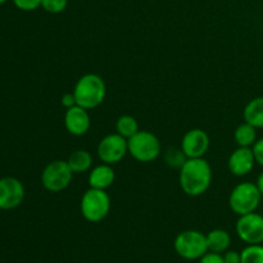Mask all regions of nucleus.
I'll list each match as a JSON object with an SVG mask.
<instances>
[{"label": "nucleus", "mask_w": 263, "mask_h": 263, "mask_svg": "<svg viewBox=\"0 0 263 263\" xmlns=\"http://www.w3.org/2000/svg\"><path fill=\"white\" fill-rule=\"evenodd\" d=\"M262 215H263V212H262Z\"/></svg>", "instance_id": "c756f323"}, {"label": "nucleus", "mask_w": 263, "mask_h": 263, "mask_svg": "<svg viewBox=\"0 0 263 263\" xmlns=\"http://www.w3.org/2000/svg\"><path fill=\"white\" fill-rule=\"evenodd\" d=\"M91 126V118H90L89 110L80 105L66 109L64 113V127L68 134L73 136H84L87 134Z\"/></svg>", "instance_id": "ddd939ff"}, {"label": "nucleus", "mask_w": 263, "mask_h": 263, "mask_svg": "<svg viewBox=\"0 0 263 263\" xmlns=\"http://www.w3.org/2000/svg\"><path fill=\"white\" fill-rule=\"evenodd\" d=\"M61 104H62V107L66 108V109H69V108L77 105L76 98H74L73 92H66V94L62 95Z\"/></svg>", "instance_id": "a878e982"}, {"label": "nucleus", "mask_w": 263, "mask_h": 263, "mask_svg": "<svg viewBox=\"0 0 263 263\" xmlns=\"http://www.w3.org/2000/svg\"><path fill=\"white\" fill-rule=\"evenodd\" d=\"M186 156L181 148H168L164 152V163L174 170H180L182 164L186 162Z\"/></svg>", "instance_id": "aec40b11"}, {"label": "nucleus", "mask_w": 263, "mask_h": 263, "mask_svg": "<svg viewBox=\"0 0 263 263\" xmlns=\"http://www.w3.org/2000/svg\"><path fill=\"white\" fill-rule=\"evenodd\" d=\"M256 185H257V187H258V190H259V193H261V195L263 197V171L258 175V177H257Z\"/></svg>", "instance_id": "cd10ccee"}, {"label": "nucleus", "mask_w": 263, "mask_h": 263, "mask_svg": "<svg viewBox=\"0 0 263 263\" xmlns=\"http://www.w3.org/2000/svg\"><path fill=\"white\" fill-rule=\"evenodd\" d=\"M253 149L246 146H238L228 159V168L231 175L236 177H244L253 171L256 166Z\"/></svg>", "instance_id": "f8f14e48"}, {"label": "nucleus", "mask_w": 263, "mask_h": 263, "mask_svg": "<svg viewBox=\"0 0 263 263\" xmlns=\"http://www.w3.org/2000/svg\"><path fill=\"white\" fill-rule=\"evenodd\" d=\"M223 256V261L225 263H240L241 262V256H240V252H236V251H228L225 253H222Z\"/></svg>", "instance_id": "bb28decb"}, {"label": "nucleus", "mask_w": 263, "mask_h": 263, "mask_svg": "<svg viewBox=\"0 0 263 263\" xmlns=\"http://www.w3.org/2000/svg\"><path fill=\"white\" fill-rule=\"evenodd\" d=\"M68 0H41V8L50 14H59L64 12Z\"/></svg>", "instance_id": "4be33fe9"}, {"label": "nucleus", "mask_w": 263, "mask_h": 263, "mask_svg": "<svg viewBox=\"0 0 263 263\" xmlns=\"http://www.w3.org/2000/svg\"><path fill=\"white\" fill-rule=\"evenodd\" d=\"M92 156L86 149H77L69 154L67 163L74 175L89 172L92 167Z\"/></svg>", "instance_id": "f3484780"}, {"label": "nucleus", "mask_w": 263, "mask_h": 263, "mask_svg": "<svg viewBox=\"0 0 263 263\" xmlns=\"http://www.w3.org/2000/svg\"><path fill=\"white\" fill-rule=\"evenodd\" d=\"M73 172L67 161L57 159L46 164L41 172V185L49 193H61L71 185Z\"/></svg>", "instance_id": "0eeeda50"}, {"label": "nucleus", "mask_w": 263, "mask_h": 263, "mask_svg": "<svg viewBox=\"0 0 263 263\" xmlns=\"http://www.w3.org/2000/svg\"><path fill=\"white\" fill-rule=\"evenodd\" d=\"M234 140L238 146L252 148L258 138H257V128L249 123L243 122L234 131Z\"/></svg>", "instance_id": "a211bd4d"}, {"label": "nucleus", "mask_w": 263, "mask_h": 263, "mask_svg": "<svg viewBox=\"0 0 263 263\" xmlns=\"http://www.w3.org/2000/svg\"><path fill=\"white\" fill-rule=\"evenodd\" d=\"M15 8L23 12H32L41 7V0H12Z\"/></svg>", "instance_id": "5701e85b"}, {"label": "nucleus", "mask_w": 263, "mask_h": 263, "mask_svg": "<svg viewBox=\"0 0 263 263\" xmlns=\"http://www.w3.org/2000/svg\"><path fill=\"white\" fill-rule=\"evenodd\" d=\"M174 249L177 256L186 261L200 259L208 252L207 236L202 231L184 230L175 238Z\"/></svg>", "instance_id": "423d86ee"}, {"label": "nucleus", "mask_w": 263, "mask_h": 263, "mask_svg": "<svg viewBox=\"0 0 263 263\" xmlns=\"http://www.w3.org/2000/svg\"><path fill=\"white\" fill-rule=\"evenodd\" d=\"M25 195L26 190L22 181L15 177L0 179V210L10 211L20 207Z\"/></svg>", "instance_id": "9d476101"}, {"label": "nucleus", "mask_w": 263, "mask_h": 263, "mask_svg": "<svg viewBox=\"0 0 263 263\" xmlns=\"http://www.w3.org/2000/svg\"><path fill=\"white\" fill-rule=\"evenodd\" d=\"M116 180V172L113 170V166L107 163H100L98 166L92 167L89 171V187L92 189L107 190L113 185Z\"/></svg>", "instance_id": "4468645a"}, {"label": "nucleus", "mask_w": 263, "mask_h": 263, "mask_svg": "<svg viewBox=\"0 0 263 263\" xmlns=\"http://www.w3.org/2000/svg\"><path fill=\"white\" fill-rule=\"evenodd\" d=\"M240 263H263V244L247 246L240 252Z\"/></svg>", "instance_id": "412c9836"}, {"label": "nucleus", "mask_w": 263, "mask_h": 263, "mask_svg": "<svg viewBox=\"0 0 263 263\" xmlns=\"http://www.w3.org/2000/svg\"><path fill=\"white\" fill-rule=\"evenodd\" d=\"M252 149H253L256 162L263 168V138L258 139V140L254 143V145L252 146Z\"/></svg>", "instance_id": "393cba45"}, {"label": "nucleus", "mask_w": 263, "mask_h": 263, "mask_svg": "<svg viewBox=\"0 0 263 263\" xmlns=\"http://www.w3.org/2000/svg\"><path fill=\"white\" fill-rule=\"evenodd\" d=\"M8 0H0V5H3V4H5V3H7Z\"/></svg>", "instance_id": "c85d7f7f"}, {"label": "nucleus", "mask_w": 263, "mask_h": 263, "mask_svg": "<svg viewBox=\"0 0 263 263\" xmlns=\"http://www.w3.org/2000/svg\"><path fill=\"white\" fill-rule=\"evenodd\" d=\"M235 231L238 238L247 246L263 244V215L252 212L239 216L235 223Z\"/></svg>", "instance_id": "1a4fd4ad"}, {"label": "nucleus", "mask_w": 263, "mask_h": 263, "mask_svg": "<svg viewBox=\"0 0 263 263\" xmlns=\"http://www.w3.org/2000/svg\"><path fill=\"white\" fill-rule=\"evenodd\" d=\"M244 122L258 128H263V97L253 98L247 103L243 110Z\"/></svg>", "instance_id": "2eb2a0df"}, {"label": "nucleus", "mask_w": 263, "mask_h": 263, "mask_svg": "<svg viewBox=\"0 0 263 263\" xmlns=\"http://www.w3.org/2000/svg\"><path fill=\"white\" fill-rule=\"evenodd\" d=\"M199 263H225V261H223V256L221 253H215V252L208 251L199 259Z\"/></svg>", "instance_id": "b1692460"}, {"label": "nucleus", "mask_w": 263, "mask_h": 263, "mask_svg": "<svg viewBox=\"0 0 263 263\" xmlns=\"http://www.w3.org/2000/svg\"><path fill=\"white\" fill-rule=\"evenodd\" d=\"M207 236L208 251L215 253H225L231 246V236L229 231L223 229H213L210 233L205 234Z\"/></svg>", "instance_id": "dca6fc26"}, {"label": "nucleus", "mask_w": 263, "mask_h": 263, "mask_svg": "<svg viewBox=\"0 0 263 263\" xmlns=\"http://www.w3.org/2000/svg\"><path fill=\"white\" fill-rule=\"evenodd\" d=\"M72 92L76 98L77 105L91 110L104 102L105 95H107V86H105L104 80L99 74L86 73L77 80Z\"/></svg>", "instance_id": "f03ea898"}, {"label": "nucleus", "mask_w": 263, "mask_h": 263, "mask_svg": "<svg viewBox=\"0 0 263 263\" xmlns=\"http://www.w3.org/2000/svg\"><path fill=\"white\" fill-rule=\"evenodd\" d=\"M97 154L103 163L110 166L120 163L128 154L127 139L117 133L108 134L98 144Z\"/></svg>", "instance_id": "6e6552de"}, {"label": "nucleus", "mask_w": 263, "mask_h": 263, "mask_svg": "<svg viewBox=\"0 0 263 263\" xmlns=\"http://www.w3.org/2000/svg\"><path fill=\"white\" fill-rule=\"evenodd\" d=\"M110 197L107 190L89 187L80 200V211L87 222H102L110 212Z\"/></svg>", "instance_id": "7ed1b4c3"}, {"label": "nucleus", "mask_w": 263, "mask_h": 263, "mask_svg": "<svg viewBox=\"0 0 263 263\" xmlns=\"http://www.w3.org/2000/svg\"><path fill=\"white\" fill-rule=\"evenodd\" d=\"M138 131H140L139 128V122L135 117L130 115H122L117 118L116 121V133L120 134L121 136L126 138L128 140L130 138H133Z\"/></svg>", "instance_id": "6ab92c4d"}, {"label": "nucleus", "mask_w": 263, "mask_h": 263, "mask_svg": "<svg viewBox=\"0 0 263 263\" xmlns=\"http://www.w3.org/2000/svg\"><path fill=\"white\" fill-rule=\"evenodd\" d=\"M211 145L208 134L202 128H192L186 131L181 139V151L186 158H203Z\"/></svg>", "instance_id": "9b49d317"}, {"label": "nucleus", "mask_w": 263, "mask_h": 263, "mask_svg": "<svg viewBox=\"0 0 263 263\" xmlns=\"http://www.w3.org/2000/svg\"><path fill=\"white\" fill-rule=\"evenodd\" d=\"M128 154L140 163L154 162L162 153V144L157 135L148 130H140L127 140Z\"/></svg>", "instance_id": "39448f33"}, {"label": "nucleus", "mask_w": 263, "mask_h": 263, "mask_svg": "<svg viewBox=\"0 0 263 263\" xmlns=\"http://www.w3.org/2000/svg\"><path fill=\"white\" fill-rule=\"evenodd\" d=\"M262 198L256 182L244 181L231 190L229 195V205L235 215H248L258 210Z\"/></svg>", "instance_id": "20e7f679"}, {"label": "nucleus", "mask_w": 263, "mask_h": 263, "mask_svg": "<svg viewBox=\"0 0 263 263\" xmlns=\"http://www.w3.org/2000/svg\"><path fill=\"white\" fill-rule=\"evenodd\" d=\"M212 176V167L204 157L187 158L179 170L180 187L189 197H200L210 189Z\"/></svg>", "instance_id": "f257e3e1"}]
</instances>
